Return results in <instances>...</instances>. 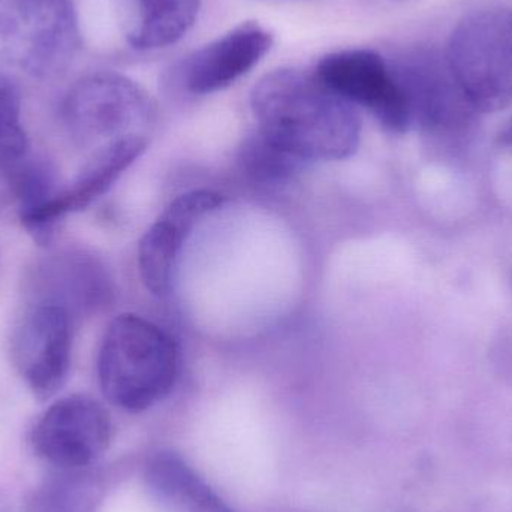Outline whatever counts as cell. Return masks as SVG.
Listing matches in <instances>:
<instances>
[{"label":"cell","mask_w":512,"mask_h":512,"mask_svg":"<svg viewBox=\"0 0 512 512\" xmlns=\"http://www.w3.org/2000/svg\"><path fill=\"white\" fill-rule=\"evenodd\" d=\"M117 23L135 50L176 44L194 26L201 0H113Z\"/></svg>","instance_id":"cell-12"},{"label":"cell","mask_w":512,"mask_h":512,"mask_svg":"<svg viewBox=\"0 0 512 512\" xmlns=\"http://www.w3.org/2000/svg\"><path fill=\"white\" fill-rule=\"evenodd\" d=\"M11 360L33 396L48 400L65 385L71 367V315L53 303L32 304L11 334Z\"/></svg>","instance_id":"cell-8"},{"label":"cell","mask_w":512,"mask_h":512,"mask_svg":"<svg viewBox=\"0 0 512 512\" xmlns=\"http://www.w3.org/2000/svg\"><path fill=\"white\" fill-rule=\"evenodd\" d=\"M62 117L78 146L96 150L126 138L147 137L155 105L131 78L102 71L80 78L69 89Z\"/></svg>","instance_id":"cell-5"},{"label":"cell","mask_w":512,"mask_h":512,"mask_svg":"<svg viewBox=\"0 0 512 512\" xmlns=\"http://www.w3.org/2000/svg\"><path fill=\"white\" fill-rule=\"evenodd\" d=\"M14 201V189H12L11 176L9 170L0 164V212Z\"/></svg>","instance_id":"cell-19"},{"label":"cell","mask_w":512,"mask_h":512,"mask_svg":"<svg viewBox=\"0 0 512 512\" xmlns=\"http://www.w3.org/2000/svg\"><path fill=\"white\" fill-rule=\"evenodd\" d=\"M41 303L59 304L69 312L74 307L93 306L99 297L101 274L92 259L83 255H57L38 270ZM102 289V288H101Z\"/></svg>","instance_id":"cell-15"},{"label":"cell","mask_w":512,"mask_h":512,"mask_svg":"<svg viewBox=\"0 0 512 512\" xmlns=\"http://www.w3.org/2000/svg\"><path fill=\"white\" fill-rule=\"evenodd\" d=\"M319 80L352 105L366 108L390 131L403 134L412 126L405 92L393 66L373 50L327 54L316 66Z\"/></svg>","instance_id":"cell-9"},{"label":"cell","mask_w":512,"mask_h":512,"mask_svg":"<svg viewBox=\"0 0 512 512\" xmlns=\"http://www.w3.org/2000/svg\"><path fill=\"white\" fill-rule=\"evenodd\" d=\"M179 373V352L170 334L141 316L110 322L98 354V379L108 402L143 412L170 394Z\"/></svg>","instance_id":"cell-2"},{"label":"cell","mask_w":512,"mask_h":512,"mask_svg":"<svg viewBox=\"0 0 512 512\" xmlns=\"http://www.w3.org/2000/svg\"><path fill=\"white\" fill-rule=\"evenodd\" d=\"M29 141L21 125V95L17 84L0 69V164L12 167L27 158Z\"/></svg>","instance_id":"cell-17"},{"label":"cell","mask_w":512,"mask_h":512,"mask_svg":"<svg viewBox=\"0 0 512 512\" xmlns=\"http://www.w3.org/2000/svg\"><path fill=\"white\" fill-rule=\"evenodd\" d=\"M216 192L191 191L177 197L147 230L138 248V267L146 288L156 297L170 291L177 258L183 243L201 219L222 206Z\"/></svg>","instance_id":"cell-10"},{"label":"cell","mask_w":512,"mask_h":512,"mask_svg":"<svg viewBox=\"0 0 512 512\" xmlns=\"http://www.w3.org/2000/svg\"><path fill=\"white\" fill-rule=\"evenodd\" d=\"M499 143L504 144V146H512V120L499 135Z\"/></svg>","instance_id":"cell-20"},{"label":"cell","mask_w":512,"mask_h":512,"mask_svg":"<svg viewBox=\"0 0 512 512\" xmlns=\"http://www.w3.org/2000/svg\"><path fill=\"white\" fill-rule=\"evenodd\" d=\"M72 0H0V63L33 78L63 74L80 50Z\"/></svg>","instance_id":"cell-4"},{"label":"cell","mask_w":512,"mask_h":512,"mask_svg":"<svg viewBox=\"0 0 512 512\" xmlns=\"http://www.w3.org/2000/svg\"><path fill=\"white\" fill-rule=\"evenodd\" d=\"M113 424L107 409L84 394L57 400L32 430L33 451L59 471H84L108 450Z\"/></svg>","instance_id":"cell-7"},{"label":"cell","mask_w":512,"mask_h":512,"mask_svg":"<svg viewBox=\"0 0 512 512\" xmlns=\"http://www.w3.org/2000/svg\"><path fill=\"white\" fill-rule=\"evenodd\" d=\"M393 69L408 101L412 126L433 143L454 149L472 137L480 113L457 84L444 51L418 45L403 53Z\"/></svg>","instance_id":"cell-6"},{"label":"cell","mask_w":512,"mask_h":512,"mask_svg":"<svg viewBox=\"0 0 512 512\" xmlns=\"http://www.w3.org/2000/svg\"><path fill=\"white\" fill-rule=\"evenodd\" d=\"M144 478L153 498L168 512H234L177 454H155Z\"/></svg>","instance_id":"cell-14"},{"label":"cell","mask_w":512,"mask_h":512,"mask_svg":"<svg viewBox=\"0 0 512 512\" xmlns=\"http://www.w3.org/2000/svg\"><path fill=\"white\" fill-rule=\"evenodd\" d=\"M84 471H60L45 481L33 493L29 512H87L93 484Z\"/></svg>","instance_id":"cell-16"},{"label":"cell","mask_w":512,"mask_h":512,"mask_svg":"<svg viewBox=\"0 0 512 512\" xmlns=\"http://www.w3.org/2000/svg\"><path fill=\"white\" fill-rule=\"evenodd\" d=\"M271 45V32L255 21H246L194 51L183 63V84L195 95L219 92L248 74Z\"/></svg>","instance_id":"cell-11"},{"label":"cell","mask_w":512,"mask_h":512,"mask_svg":"<svg viewBox=\"0 0 512 512\" xmlns=\"http://www.w3.org/2000/svg\"><path fill=\"white\" fill-rule=\"evenodd\" d=\"M444 53L478 113L512 107V9L492 6L469 12L454 27Z\"/></svg>","instance_id":"cell-3"},{"label":"cell","mask_w":512,"mask_h":512,"mask_svg":"<svg viewBox=\"0 0 512 512\" xmlns=\"http://www.w3.org/2000/svg\"><path fill=\"white\" fill-rule=\"evenodd\" d=\"M258 131L304 161H340L357 152L361 122L354 105L325 86L318 75L277 69L252 90Z\"/></svg>","instance_id":"cell-1"},{"label":"cell","mask_w":512,"mask_h":512,"mask_svg":"<svg viewBox=\"0 0 512 512\" xmlns=\"http://www.w3.org/2000/svg\"><path fill=\"white\" fill-rule=\"evenodd\" d=\"M147 137H132L93 150L89 161L66 188L54 198L51 213L57 222L69 213L80 212L110 191L120 176L146 150Z\"/></svg>","instance_id":"cell-13"},{"label":"cell","mask_w":512,"mask_h":512,"mask_svg":"<svg viewBox=\"0 0 512 512\" xmlns=\"http://www.w3.org/2000/svg\"><path fill=\"white\" fill-rule=\"evenodd\" d=\"M240 164L254 179L271 182L285 179L294 173L301 161L256 131L240 149Z\"/></svg>","instance_id":"cell-18"},{"label":"cell","mask_w":512,"mask_h":512,"mask_svg":"<svg viewBox=\"0 0 512 512\" xmlns=\"http://www.w3.org/2000/svg\"><path fill=\"white\" fill-rule=\"evenodd\" d=\"M0 512H12L8 499L2 495H0Z\"/></svg>","instance_id":"cell-21"}]
</instances>
